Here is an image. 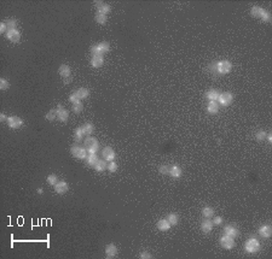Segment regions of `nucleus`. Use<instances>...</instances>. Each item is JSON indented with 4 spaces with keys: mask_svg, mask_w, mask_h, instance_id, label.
Instances as JSON below:
<instances>
[{
    "mask_svg": "<svg viewBox=\"0 0 272 259\" xmlns=\"http://www.w3.org/2000/svg\"><path fill=\"white\" fill-rule=\"evenodd\" d=\"M201 229H202V231L203 233H209V231H212V229H213V222L212 221H209V219H204L203 222H202V224H201Z\"/></svg>",
    "mask_w": 272,
    "mask_h": 259,
    "instance_id": "obj_17",
    "label": "nucleus"
},
{
    "mask_svg": "<svg viewBox=\"0 0 272 259\" xmlns=\"http://www.w3.org/2000/svg\"><path fill=\"white\" fill-rule=\"evenodd\" d=\"M97 4V7H98V13H102V15H105L110 11V6L108 4H104L102 1H94Z\"/></svg>",
    "mask_w": 272,
    "mask_h": 259,
    "instance_id": "obj_13",
    "label": "nucleus"
},
{
    "mask_svg": "<svg viewBox=\"0 0 272 259\" xmlns=\"http://www.w3.org/2000/svg\"><path fill=\"white\" fill-rule=\"evenodd\" d=\"M69 100H70V101H72V102H73V104H74V102H78V101H80V99H79V98H78V95H76V94H75V93H74V94H72V95H70V98H69Z\"/></svg>",
    "mask_w": 272,
    "mask_h": 259,
    "instance_id": "obj_42",
    "label": "nucleus"
},
{
    "mask_svg": "<svg viewBox=\"0 0 272 259\" xmlns=\"http://www.w3.org/2000/svg\"><path fill=\"white\" fill-rule=\"evenodd\" d=\"M140 258H143V259H145V258H151V256L149 254V253H146V252H143L140 256H139Z\"/></svg>",
    "mask_w": 272,
    "mask_h": 259,
    "instance_id": "obj_44",
    "label": "nucleus"
},
{
    "mask_svg": "<svg viewBox=\"0 0 272 259\" xmlns=\"http://www.w3.org/2000/svg\"><path fill=\"white\" fill-rule=\"evenodd\" d=\"M167 221L170 222V224H171V225H176V224L178 223V216H177V215H174V213H171V215H168Z\"/></svg>",
    "mask_w": 272,
    "mask_h": 259,
    "instance_id": "obj_30",
    "label": "nucleus"
},
{
    "mask_svg": "<svg viewBox=\"0 0 272 259\" xmlns=\"http://www.w3.org/2000/svg\"><path fill=\"white\" fill-rule=\"evenodd\" d=\"M263 11H264V8H261V7H259V6H255V7L252 8L250 13H252V16H254V17H260L261 13H263Z\"/></svg>",
    "mask_w": 272,
    "mask_h": 259,
    "instance_id": "obj_29",
    "label": "nucleus"
},
{
    "mask_svg": "<svg viewBox=\"0 0 272 259\" xmlns=\"http://www.w3.org/2000/svg\"><path fill=\"white\" fill-rule=\"evenodd\" d=\"M260 18H263V21H265V22H270V21H271V16H270V13H269L267 11H265V10L263 11Z\"/></svg>",
    "mask_w": 272,
    "mask_h": 259,
    "instance_id": "obj_37",
    "label": "nucleus"
},
{
    "mask_svg": "<svg viewBox=\"0 0 272 259\" xmlns=\"http://www.w3.org/2000/svg\"><path fill=\"white\" fill-rule=\"evenodd\" d=\"M82 110H84V105L81 104V101H78V102H74V104H73V111H74V112L79 113V112H81Z\"/></svg>",
    "mask_w": 272,
    "mask_h": 259,
    "instance_id": "obj_31",
    "label": "nucleus"
},
{
    "mask_svg": "<svg viewBox=\"0 0 272 259\" xmlns=\"http://www.w3.org/2000/svg\"><path fill=\"white\" fill-rule=\"evenodd\" d=\"M70 81H72V77H67V79H64V83H70Z\"/></svg>",
    "mask_w": 272,
    "mask_h": 259,
    "instance_id": "obj_47",
    "label": "nucleus"
},
{
    "mask_svg": "<svg viewBox=\"0 0 272 259\" xmlns=\"http://www.w3.org/2000/svg\"><path fill=\"white\" fill-rule=\"evenodd\" d=\"M108 169H109V171H110V173H115V171L117 170V164H116L115 162H111V163L109 164Z\"/></svg>",
    "mask_w": 272,
    "mask_h": 259,
    "instance_id": "obj_40",
    "label": "nucleus"
},
{
    "mask_svg": "<svg viewBox=\"0 0 272 259\" xmlns=\"http://www.w3.org/2000/svg\"><path fill=\"white\" fill-rule=\"evenodd\" d=\"M170 175L174 178H178L181 176V169L177 165H173L172 168H170Z\"/></svg>",
    "mask_w": 272,
    "mask_h": 259,
    "instance_id": "obj_22",
    "label": "nucleus"
},
{
    "mask_svg": "<svg viewBox=\"0 0 272 259\" xmlns=\"http://www.w3.org/2000/svg\"><path fill=\"white\" fill-rule=\"evenodd\" d=\"M103 157H104V159H106V160H109V162H112V159L115 158V152H114V150H112L111 147H105V148L103 150Z\"/></svg>",
    "mask_w": 272,
    "mask_h": 259,
    "instance_id": "obj_14",
    "label": "nucleus"
},
{
    "mask_svg": "<svg viewBox=\"0 0 272 259\" xmlns=\"http://www.w3.org/2000/svg\"><path fill=\"white\" fill-rule=\"evenodd\" d=\"M94 19H96V22H97L98 24H104V23L106 22V16H105V15H102V13H98V12H97V15H96Z\"/></svg>",
    "mask_w": 272,
    "mask_h": 259,
    "instance_id": "obj_28",
    "label": "nucleus"
},
{
    "mask_svg": "<svg viewBox=\"0 0 272 259\" xmlns=\"http://www.w3.org/2000/svg\"><path fill=\"white\" fill-rule=\"evenodd\" d=\"M221 222H223L221 217H215L214 218V224H221Z\"/></svg>",
    "mask_w": 272,
    "mask_h": 259,
    "instance_id": "obj_45",
    "label": "nucleus"
},
{
    "mask_svg": "<svg viewBox=\"0 0 272 259\" xmlns=\"http://www.w3.org/2000/svg\"><path fill=\"white\" fill-rule=\"evenodd\" d=\"M57 182H58V181H57V176H56V175H50V176H47V183H49V184H53V186H56Z\"/></svg>",
    "mask_w": 272,
    "mask_h": 259,
    "instance_id": "obj_36",
    "label": "nucleus"
},
{
    "mask_svg": "<svg viewBox=\"0 0 272 259\" xmlns=\"http://www.w3.org/2000/svg\"><path fill=\"white\" fill-rule=\"evenodd\" d=\"M85 147H86V150L89 151L90 154H93V153H96L98 151L99 144H98V141L94 138L87 136V139L85 140Z\"/></svg>",
    "mask_w": 272,
    "mask_h": 259,
    "instance_id": "obj_1",
    "label": "nucleus"
},
{
    "mask_svg": "<svg viewBox=\"0 0 272 259\" xmlns=\"http://www.w3.org/2000/svg\"><path fill=\"white\" fill-rule=\"evenodd\" d=\"M224 233H225V235L231 236V238H235V236L238 235V230L232 225H226L225 229H224Z\"/></svg>",
    "mask_w": 272,
    "mask_h": 259,
    "instance_id": "obj_19",
    "label": "nucleus"
},
{
    "mask_svg": "<svg viewBox=\"0 0 272 259\" xmlns=\"http://www.w3.org/2000/svg\"><path fill=\"white\" fill-rule=\"evenodd\" d=\"M84 135H85V133H84L82 128H78V129L75 130V141H80V140L82 139Z\"/></svg>",
    "mask_w": 272,
    "mask_h": 259,
    "instance_id": "obj_34",
    "label": "nucleus"
},
{
    "mask_svg": "<svg viewBox=\"0 0 272 259\" xmlns=\"http://www.w3.org/2000/svg\"><path fill=\"white\" fill-rule=\"evenodd\" d=\"M6 29H7L6 23H1V24H0V31H1V33H5V31H7Z\"/></svg>",
    "mask_w": 272,
    "mask_h": 259,
    "instance_id": "obj_43",
    "label": "nucleus"
},
{
    "mask_svg": "<svg viewBox=\"0 0 272 259\" xmlns=\"http://www.w3.org/2000/svg\"><path fill=\"white\" fill-rule=\"evenodd\" d=\"M159 171H160V173H162V175H167V173H170V168L167 165H161L159 168Z\"/></svg>",
    "mask_w": 272,
    "mask_h": 259,
    "instance_id": "obj_38",
    "label": "nucleus"
},
{
    "mask_svg": "<svg viewBox=\"0 0 272 259\" xmlns=\"http://www.w3.org/2000/svg\"><path fill=\"white\" fill-rule=\"evenodd\" d=\"M103 62H104V59H103V56H102V54H94V56L92 57L91 65H92L93 68H100V66L103 65Z\"/></svg>",
    "mask_w": 272,
    "mask_h": 259,
    "instance_id": "obj_12",
    "label": "nucleus"
},
{
    "mask_svg": "<svg viewBox=\"0 0 272 259\" xmlns=\"http://www.w3.org/2000/svg\"><path fill=\"white\" fill-rule=\"evenodd\" d=\"M57 117V110H51L50 112L46 113V119L47 121H53Z\"/></svg>",
    "mask_w": 272,
    "mask_h": 259,
    "instance_id": "obj_33",
    "label": "nucleus"
},
{
    "mask_svg": "<svg viewBox=\"0 0 272 259\" xmlns=\"http://www.w3.org/2000/svg\"><path fill=\"white\" fill-rule=\"evenodd\" d=\"M55 190H56L58 194H63V193H65V192L68 190V184H67V182H64V181L57 182L56 186H55Z\"/></svg>",
    "mask_w": 272,
    "mask_h": 259,
    "instance_id": "obj_15",
    "label": "nucleus"
},
{
    "mask_svg": "<svg viewBox=\"0 0 272 259\" xmlns=\"http://www.w3.org/2000/svg\"><path fill=\"white\" fill-rule=\"evenodd\" d=\"M207 108H208V112H209V113H217V112L219 111V105H218L215 101H209Z\"/></svg>",
    "mask_w": 272,
    "mask_h": 259,
    "instance_id": "obj_24",
    "label": "nucleus"
},
{
    "mask_svg": "<svg viewBox=\"0 0 272 259\" xmlns=\"http://www.w3.org/2000/svg\"><path fill=\"white\" fill-rule=\"evenodd\" d=\"M75 94L78 95L79 99H86V98L89 96L90 92H89V89H86V88H79V89L75 92Z\"/></svg>",
    "mask_w": 272,
    "mask_h": 259,
    "instance_id": "obj_23",
    "label": "nucleus"
},
{
    "mask_svg": "<svg viewBox=\"0 0 272 259\" xmlns=\"http://www.w3.org/2000/svg\"><path fill=\"white\" fill-rule=\"evenodd\" d=\"M98 162V157H97V154L96 153H93V154H90L89 156V158H87V163L90 164V165H96V163Z\"/></svg>",
    "mask_w": 272,
    "mask_h": 259,
    "instance_id": "obj_32",
    "label": "nucleus"
},
{
    "mask_svg": "<svg viewBox=\"0 0 272 259\" xmlns=\"http://www.w3.org/2000/svg\"><path fill=\"white\" fill-rule=\"evenodd\" d=\"M220 244H221V246H223L225 250H231V248H233V246H235L233 238L227 236V235H225V236H223V238L220 239Z\"/></svg>",
    "mask_w": 272,
    "mask_h": 259,
    "instance_id": "obj_7",
    "label": "nucleus"
},
{
    "mask_svg": "<svg viewBox=\"0 0 272 259\" xmlns=\"http://www.w3.org/2000/svg\"><path fill=\"white\" fill-rule=\"evenodd\" d=\"M232 65L229 60H221L219 63H217V70L220 73V74H227L230 73Z\"/></svg>",
    "mask_w": 272,
    "mask_h": 259,
    "instance_id": "obj_4",
    "label": "nucleus"
},
{
    "mask_svg": "<svg viewBox=\"0 0 272 259\" xmlns=\"http://www.w3.org/2000/svg\"><path fill=\"white\" fill-rule=\"evenodd\" d=\"M218 100L220 101V104H221L223 106H229V105L232 102L233 96H232L231 93H223V94L219 95V99H218Z\"/></svg>",
    "mask_w": 272,
    "mask_h": 259,
    "instance_id": "obj_8",
    "label": "nucleus"
},
{
    "mask_svg": "<svg viewBox=\"0 0 272 259\" xmlns=\"http://www.w3.org/2000/svg\"><path fill=\"white\" fill-rule=\"evenodd\" d=\"M259 248H260V244H259V241L257 239H253L252 238V239L247 240V242H246V251L247 252L255 253V252L259 251Z\"/></svg>",
    "mask_w": 272,
    "mask_h": 259,
    "instance_id": "obj_3",
    "label": "nucleus"
},
{
    "mask_svg": "<svg viewBox=\"0 0 272 259\" xmlns=\"http://www.w3.org/2000/svg\"><path fill=\"white\" fill-rule=\"evenodd\" d=\"M267 141H269V142H272V135L271 134H269V135H267Z\"/></svg>",
    "mask_w": 272,
    "mask_h": 259,
    "instance_id": "obj_48",
    "label": "nucleus"
},
{
    "mask_svg": "<svg viewBox=\"0 0 272 259\" xmlns=\"http://www.w3.org/2000/svg\"><path fill=\"white\" fill-rule=\"evenodd\" d=\"M157 228H159L161 231H166V230H168V229L171 228V224H170V222H168L167 219H160V221L157 222Z\"/></svg>",
    "mask_w": 272,
    "mask_h": 259,
    "instance_id": "obj_21",
    "label": "nucleus"
},
{
    "mask_svg": "<svg viewBox=\"0 0 272 259\" xmlns=\"http://www.w3.org/2000/svg\"><path fill=\"white\" fill-rule=\"evenodd\" d=\"M265 136H266V134H265V131H263V130H260V131L257 133V140H259V141L264 140Z\"/></svg>",
    "mask_w": 272,
    "mask_h": 259,
    "instance_id": "obj_41",
    "label": "nucleus"
},
{
    "mask_svg": "<svg viewBox=\"0 0 272 259\" xmlns=\"http://www.w3.org/2000/svg\"><path fill=\"white\" fill-rule=\"evenodd\" d=\"M57 117H58L59 121H62V122H67V121H68L69 113H68V111H67L62 105H59V106L57 107Z\"/></svg>",
    "mask_w": 272,
    "mask_h": 259,
    "instance_id": "obj_10",
    "label": "nucleus"
},
{
    "mask_svg": "<svg viewBox=\"0 0 272 259\" xmlns=\"http://www.w3.org/2000/svg\"><path fill=\"white\" fill-rule=\"evenodd\" d=\"M106 168H108V165H106V162H105V160H99V159H98V162H97L96 165H94V169H96L97 171H104Z\"/></svg>",
    "mask_w": 272,
    "mask_h": 259,
    "instance_id": "obj_25",
    "label": "nucleus"
},
{
    "mask_svg": "<svg viewBox=\"0 0 272 259\" xmlns=\"http://www.w3.org/2000/svg\"><path fill=\"white\" fill-rule=\"evenodd\" d=\"M72 154L79 159H84L87 157V150L82 148V147H79V146H73L72 150H70Z\"/></svg>",
    "mask_w": 272,
    "mask_h": 259,
    "instance_id": "obj_5",
    "label": "nucleus"
},
{
    "mask_svg": "<svg viewBox=\"0 0 272 259\" xmlns=\"http://www.w3.org/2000/svg\"><path fill=\"white\" fill-rule=\"evenodd\" d=\"M38 193H39V194H41V193H42V189H40V188H39V189H38Z\"/></svg>",
    "mask_w": 272,
    "mask_h": 259,
    "instance_id": "obj_49",
    "label": "nucleus"
},
{
    "mask_svg": "<svg viewBox=\"0 0 272 259\" xmlns=\"http://www.w3.org/2000/svg\"><path fill=\"white\" fill-rule=\"evenodd\" d=\"M82 128V130H84V133H85V135H91L93 131H94V127H93V124H91V123H86L84 127H81Z\"/></svg>",
    "mask_w": 272,
    "mask_h": 259,
    "instance_id": "obj_26",
    "label": "nucleus"
},
{
    "mask_svg": "<svg viewBox=\"0 0 272 259\" xmlns=\"http://www.w3.org/2000/svg\"><path fill=\"white\" fill-rule=\"evenodd\" d=\"M219 92L218 90H215V89H210V90H208L207 93H206V98L208 99V100H210V101H217L218 99H219Z\"/></svg>",
    "mask_w": 272,
    "mask_h": 259,
    "instance_id": "obj_18",
    "label": "nucleus"
},
{
    "mask_svg": "<svg viewBox=\"0 0 272 259\" xmlns=\"http://www.w3.org/2000/svg\"><path fill=\"white\" fill-rule=\"evenodd\" d=\"M58 73H59V75H61L63 79L70 77V68H69L68 65H65V64H63V65H61V66H59Z\"/></svg>",
    "mask_w": 272,
    "mask_h": 259,
    "instance_id": "obj_16",
    "label": "nucleus"
},
{
    "mask_svg": "<svg viewBox=\"0 0 272 259\" xmlns=\"http://www.w3.org/2000/svg\"><path fill=\"white\" fill-rule=\"evenodd\" d=\"M109 50H110V46H109L108 42H100V44H98V45L91 47V52H92L93 56H94V54H102V53H105V52H108Z\"/></svg>",
    "mask_w": 272,
    "mask_h": 259,
    "instance_id": "obj_2",
    "label": "nucleus"
},
{
    "mask_svg": "<svg viewBox=\"0 0 272 259\" xmlns=\"http://www.w3.org/2000/svg\"><path fill=\"white\" fill-rule=\"evenodd\" d=\"M0 121H1V122H7V117H6L4 113H1V115H0Z\"/></svg>",
    "mask_w": 272,
    "mask_h": 259,
    "instance_id": "obj_46",
    "label": "nucleus"
},
{
    "mask_svg": "<svg viewBox=\"0 0 272 259\" xmlns=\"http://www.w3.org/2000/svg\"><path fill=\"white\" fill-rule=\"evenodd\" d=\"M7 124L10 128L12 129H18L23 125V121L19 118V117H16V116H12V117H8L7 118Z\"/></svg>",
    "mask_w": 272,
    "mask_h": 259,
    "instance_id": "obj_6",
    "label": "nucleus"
},
{
    "mask_svg": "<svg viewBox=\"0 0 272 259\" xmlns=\"http://www.w3.org/2000/svg\"><path fill=\"white\" fill-rule=\"evenodd\" d=\"M0 88H1L2 90H6V89L8 88V82H7L5 79H1V80H0Z\"/></svg>",
    "mask_w": 272,
    "mask_h": 259,
    "instance_id": "obj_39",
    "label": "nucleus"
},
{
    "mask_svg": "<svg viewBox=\"0 0 272 259\" xmlns=\"http://www.w3.org/2000/svg\"><path fill=\"white\" fill-rule=\"evenodd\" d=\"M202 215H203V217H207V218H209V217H213L214 216V210L212 209V207H204L203 210H202Z\"/></svg>",
    "mask_w": 272,
    "mask_h": 259,
    "instance_id": "obj_27",
    "label": "nucleus"
},
{
    "mask_svg": "<svg viewBox=\"0 0 272 259\" xmlns=\"http://www.w3.org/2000/svg\"><path fill=\"white\" fill-rule=\"evenodd\" d=\"M6 23V27H7V30H11V29H16V25H17V22L15 19H8L5 22Z\"/></svg>",
    "mask_w": 272,
    "mask_h": 259,
    "instance_id": "obj_35",
    "label": "nucleus"
},
{
    "mask_svg": "<svg viewBox=\"0 0 272 259\" xmlns=\"http://www.w3.org/2000/svg\"><path fill=\"white\" fill-rule=\"evenodd\" d=\"M6 37L12 42H18L21 40V34L17 29H11L6 31Z\"/></svg>",
    "mask_w": 272,
    "mask_h": 259,
    "instance_id": "obj_9",
    "label": "nucleus"
},
{
    "mask_svg": "<svg viewBox=\"0 0 272 259\" xmlns=\"http://www.w3.org/2000/svg\"><path fill=\"white\" fill-rule=\"evenodd\" d=\"M259 233L261 236L264 238H270L272 234V228L270 225H263L260 229H259Z\"/></svg>",
    "mask_w": 272,
    "mask_h": 259,
    "instance_id": "obj_20",
    "label": "nucleus"
},
{
    "mask_svg": "<svg viewBox=\"0 0 272 259\" xmlns=\"http://www.w3.org/2000/svg\"><path fill=\"white\" fill-rule=\"evenodd\" d=\"M105 254H106V258H114L117 254V247L114 244L108 245L105 247Z\"/></svg>",
    "mask_w": 272,
    "mask_h": 259,
    "instance_id": "obj_11",
    "label": "nucleus"
}]
</instances>
